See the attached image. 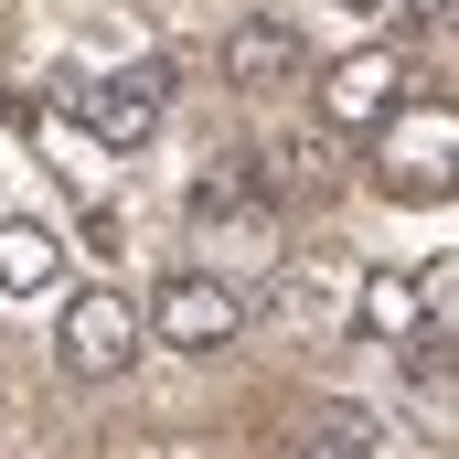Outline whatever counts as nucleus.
I'll return each instance as SVG.
<instances>
[{
  "instance_id": "f257e3e1",
  "label": "nucleus",
  "mask_w": 459,
  "mask_h": 459,
  "mask_svg": "<svg viewBox=\"0 0 459 459\" xmlns=\"http://www.w3.org/2000/svg\"><path fill=\"white\" fill-rule=\"evenodd\" d=\"M363 150H374V182L395 204H449L459 193V108L449 97H395L363 128Z\"/></svg>"
},
{
  "instance_id": "f03ea898",
  "label": "nucleus",
  "mask_w": 459,
  "mask_h": 459,
  "mask_svg": "<svg viewBox=\"0 0 459 459\" xmlns=\"http://www.w3.org/2000/svg\"><path fill=\"white\" fill-rule=\"evenodd\" d=\"M246 321L289 332V342H342L352 332V256H278L267 299H246Z\"/></svg>"
},
{
  "instance_id": "7ed1b4c3",
  "label": "nucleus",
  "mask_w": 459,
  "mask_h": 459,
  "mask_svg": "<svg viewBox=\"0 0 459 459\" xmlns=\"http://www.w3.org/2000/svg\"><path fill=\"white\" fill-rule=\"evenodd\" d=\"M139 332H150V342H171V352H225L235 332H246V289L214 278V267H171V278L150 289Z\"/></svg>"
},
{
  "instance_id": "20e7f679",
  "label": "nucleus",
  "mask_w": 459,
  "mask_h": 459,
  "mask_svg": "<svg viewBox=\"0 0 459 459\" xmlns=\"http://www.w3.org/2000/svg\"><path fill=\"white\" fill-rule=\"evenodd\" d=\"M139 299L128 289H75L65 299V321H54V363L75 374V385H117L128 363H139Z\"/></svg>"
},
{
  "instance_id": "39448f33",
  "label": "nucleus",
  "mask_w": 459,
  "mask_h": 459,
  "mask_svg": "<svg viewBox=\"0 0 459 459\" xmlns=\"http://www.w3.org/2000/svg\"><path fill=\"white\" fill-rule=\"evenodd\" d=\"M75 117H86L108 150H139V139L171 117V54H139V65H117L97 86H75Z\"/></svg>"
},
{
  "instance_id": "423d86ee",
  "label": "nucleus",
  "mask_w": 459,
  "mask_h": 459,
  "mask_svg": "<svg viewBox=\"0 0 459 459\" xmlns=\"http://www.w3.org/2000/svg\"><path fill=\"white\" fill-rule=\"evenodd\" d=\"M395 97H406V54H395V43H352V54L321 65V128H352V139H363Z\"/></svg>"
},
{
  "instance_id": "0eeeda50",
  "label": "nucleus",
  "mask_w": 459,
  "mask_h": 459,
  "mask_svg": "<svg viewBox=\"0 0 459 459\" xmlns=\"http://www.w3.org/2000/svg\"><path fill=\"white\" fill-rule=\"evenodd\" d=\"M182 214H193V235H204V246H225V235H246V246H256V235L278 225V204H267V182H256V160H246V150H235V160H204V171H193Z\"/></svg>"
},
{
  "instance_id": "6e6552de",
  "label": "nucleus",
  "mask_w": 459,
  "mask_h": 459,
  "mask_svg": "<svg viewBox=\"0 0 459 459\" xmlns=\"http://www.w3.org/2000/svg\"><path fill=\"white\" fill-rule=\"evenodd\" d=\"M225 86H235V97H289V86H310V43H299V22H278V11L235 22V32H225Z\"/></svg>"
},
{
  "instance_id": "1a4fd4ad",
  "label": "nucleus",
  "mask_w": 459,
  "mask_h": 459,
  "mask_svg": "<svg viewBox=\"0 0 459 459\" xmlns=\"http://www.w3.org/2000/svg\"><path fill=\"white\" fill-rule=\"evenodd\" d=\"M438 310V267H352V332L363 342H406Z\"/></svg>"
},
{
  "instance_id": "9d476101",
  "label": "nucleus",
  "mask_w": 459,
  "mask_h": 459,
  "mask_svg": "<svg viewBox=\"0 0 459 459\" xmlns=\"http://www.w3.org/2000/svg\"><path fill=\"white\" fill-rule=\"evenodd\" d=\"M0 289H11V299L65 289V235H54V225H22V214H0Z\"/></svg>"
},
{
  "instance_id": "9b49d317",
  "label": "nucleus",
  "mask_w": 459,
  "mask_h": 459,
  "mask_svg": "<svg viewBox=\"0 0 459 459\" xmlns=\"http://www.w3.org/2000/svg\"><path fill=\"white\" fill-rule=\"evenodd\" d=\"M256 182H267V204H278V193H321V182H332V128H278V139L256 150Z\"/></svg>"
},
{
  "instance_id": "f8f14e48",
  "label": "nucleus",
  "mask_w": 459,
  "mask_h": 459,
  "mask_svg": "<svg viewBox=\"0 0 459 459\" xmlns=\"http://www.w3.org/2000/svg\"><path fill=\"white\" fill-rule=\"evenodd\" d=\"M289 459H374V417H363L352 395H321V406L299 417V438H289Z\"/></svg>"
},
{
  "instance_id": "ddd939ff",
  "label": "nucleus",
  "mask_w": 459,
  "mask_h": 459,
  "mask_svg": "<svg viewBox=\"0 0 459 459\" xmlns=\"http://www.w3.org/2000/svg\"><path fill=\"white\" fill-rule=\"evenodd\" d=\"M0 97H11V86H0Z\"/></svg>"
}]
</instances>
